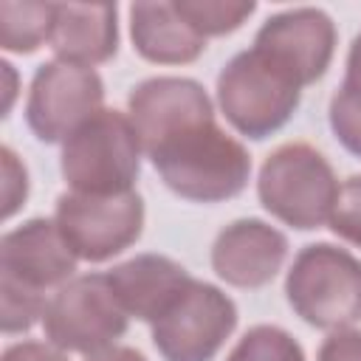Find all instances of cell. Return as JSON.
Returning <instances> with one entry per match:
<instances>
[{
	"mask_svg": "<svg viewBox=\"0 0 361 361\" xmlns=\"http://www.w3.org/2000/svg\"><path fill=\"white\" fill-rule=\"evenodd\" d=\"M130 39L135 54L155 65H189L206 51V39L164 0L130 6Z\"/></svg>",
	"mask_w": 361,
	"mask_h": 361,
	"instance_id": "2e32d148",
	"label": "cell"
},
{
	"mask_svg": "<svg viewBox=\"0 0 361 361\" xmlns=\"http://www.w3.org/2000/svg\"><path fill=\"white\" fill-rule=\"evenodd\" d=\"M327 121L338 144L361 158V73H344V82L330 99Z\"/></svg>",
	"mask_w": 361,
	"mask_h": 361,
	"instance_id": "ffe728a7",
	"label": "cell"
},
{
	"mask_svg": "<svg viewBox=\"0 0 361 361\" xmlns=\"http://www.w3.org/2000/svg\"><path fill=\"white\" fill-rule=\"evenodd\" d=\"M0 155H3V217L8 220L28 197V172L11 147H3Z\"/></svg>",
	"mask_w": 361,
	"mask_h": 361,
	"instance_id": "7402d4cb",
	"label": "cell"
},
{
	"mask_svg": "<svg viewBox=\"0 0 361 361\" xmlns=\"http://www.w3.org/2000/svg\"><path fill=\"white\" fill-rule=\"evenodd\" d=\"M302 85L254 45L234 54L217 73V104L226 121L245 138L262 141L296 113Z\"/></svg>",
	"mask_w": 361,
	"mask_h": 361,
	"instance_id": "277c9868",
	"label": "cell"
},
{
	"mask_svg": "<svg viewBox=\"0 0 361 361\" xmlns=\"http://www.w3.org/2000/svg\"><path fill=\"white\" fill-rule=\"evenodd\" d=\"M56 59L73 65H102L118 51L116 3H54L51 39Z\"/></svg>",
	"mask_w": 361,
	"mask_h": 361,
	"instance_id": "5bb4252c",
	"label": "cell"
},
{
	"mask_svg": "<svg viewBox=\"0 0 361 361\" xmlns=\"http://www.w3.org/2000/svg\"><path fill=\"white\" fill-rule=\"evenodd\" d=\"M285 299L310 327H353L361 319V259L333 243L299 248L285 276Z\"/></svg>",
	"mask_w": 361,
	"mask_h": 361,
	"instance_id": "5b68a950",
	"label": "cell"
},
{
	"mask_svg": "<svg viewBox=\"0 0 361 361\" xmlns=\"http://www.w3.org/2000/svg\"><path fill=\"white\" fill-rule=\"evenodd\" d=\"M141 152L130 116L102 107L62 141L59 172L71 192L124 195L138 180Z\"/></svg>",
	"mask_w": 361,
	"mask_h": 361,
	"instance_id": "7a4b0ae2",
	"label": "cell"
},
{
	"mask_svg": "<svg viewBox=\"0 0 361 361\" xmlns=\"http://www.w3.org/2000/svg\"><path fill=\"white\" fill-rule=\"evenodd\" d=\"M178 14L206 39V37H223L237 31L254 11L257 3L243 0V3H231V0H175Z\"/></svg>",
	"mask_w": 361,
	"mask_h": 361,
	"instance_id": "ac0fdd59",
	"label": "cell"
},
{
	"mask_svg": "<svg viewBox=\"0 0 361 361\" xmlns=\"http://www.w3.org/2000/svg\"><path fill=\"white\" fill-rule=\"evenodd\" d=\"M257 197L279 223L313 231L330 223L338 180L330 161L305 141L276 147L259 166Z\"/></svg>",
	"mask_w": 361,
	"mask_h": 361,
	"instance_id": "3957f363",
	"label": "cell"
},
{
	"mask_svg": "<svg viewBox=\"0 0 361 361\" xmlns=\"http://www.w3.org/2000/svg\"><path fill=\"white\" fill-rule=\"evenodd\" d=\"M127 116L138 133L141 149H149L164 135L203 118H214V104L206 87L189 76H152L127 96Z\"/></svg>",
	"mask_w": 361,
	"mask_h": 361,
	"instance_id": "4fadbf2b",
	"label": "cell"
},
{
	"mask_svg": "<svg viewBox=\"0 0 361 361\" xmlns=\"http://www.w3.org/2000/svg\"><path fill=\"white\" fill-rule=\"evenodd\" d=\"M254 48L285 68L302 87L319 82L336 54V25L330 14L313 6L288 8L271 14L257 37Z\"/></svg>",
	"mask_w": 361,
	"mask_h": 361,
	"instance_id": "30bf717a",
	"label": "cell"
},
{
	"mask_svg": "<svg viewBox=\"0 0 361 361\" xmlns=\"http://www.w3.org/2000/svg\"><path fill=\"white\" fill-rule=\"evenodd\" d=\"M344 73H361V34L353 39L350 54H347V71Z\"/></svg>",
	"mask_w": 361,
	"mask_h": 361,
	"instance_id": "4316f807",
	"label": "cell"
},
{
	"mask_svg": "<svg viewBox=\"0 0 361 361\" xmlns=\"http://www.w3.org/2000/svg\"><path fill=\"white\" fill-rule=\"evenodd\" d=\"M76 254L48 217H31L0 237V282L42 293L76 274Z\"/></svg>",
	"mask_w": 361,
	"mask_h": 361,
	"instance_id": "8fae6325",
	"label": "cell"
},
{
	"mask_svg": "<svg viewBox=\"0 0 361 361\" xmlns=\"http://www.w3.org/2000/svg\"><path fill=\"white\" fill-rule=\"evenodd\" d=\"M113 293L118 296L127 316L152 324L169 302L189 285V271L164 254H138L107 271Z\"/></svg>",
	"mask_w": 361,
	"mask_h": 361,
	"instance_id": "9a60e30c",
	"label": "cell"
},
{
	"mask_svg": "<svg viewBox=\"0 0 361 361\" xmlns=\"http://www.w3.org/2000/svg\"><path fill=\"white\" fill-rule=\"evenodd\" d=\"M0 68H3V76H6V104H3V116H8L11 102H14V68H11V62H0Z\"/></svg>",
	"mask_w": 361,
	"mask_h": 361,
	"instance_id": "484cf974",
	"label": "cell"
},
{
	"mask_svg": "<svg viewBox=\"0 0 361 361\" xmlns=\"http://www.w3.org/2000/svg\"><path fill=\"white\" fill-rule=\"evenodd\" d=\"M0 361H68L62 350L48 341H14L3 350Z\"/></svg>",
	"mask_w": 361,
	"mask_h": 361,
	"instance_id": "cb8c5ba5",
	"label": "cell"
},
{
	"mask_svg": "<svg viewBox=\"0 0 361 361\" xmlns=\"http://www.w3.org/2000/svg\"><path fill=\"white\" fill-rule=\"evenodd\" d=\"M149 327L164 361H212L237 327V305L217 285L192 276Z\"/></svg>",
	"mask_w": 361,
	"mask_h": 361,
	"instance_id": "52a82bcc",
	"label": "cell"
},
{
	"mask_svg": "<svg viewBox=\"0 0 361 361\" xmlns=\"http://www.w3.org/2000/svg\"><path fill=\"white\" fill-rule=\"evenodd\" d=\"M54 3H0V45L11 54H34L51 39Z\"/></svg>",
	"mask_w": 361,
	"mask_h": 361,
	"instance_id": "e0dca14e",
	"label": "cell"
},
{
	"mask_svg": "<svg viewBox=\"0 0 361 361\" xmlns=\"http://www.w3.org/2000/svg\"><path fill=\"white\" fill-rule=\"evenodd\" d=\"M288 257V237L259 217H240L212 243V271L234 288L268 285Z\"/></svg>",
	"mask_w": 361,
	"mask_h": 361,
	"instance_id": "7c38bea8",
	"label": "cell"
},
{
	"mask_svg": "<svg viewBox=\"0 0 361 361\" xmlns=\"http://www.w3.org/2000/svg\"><path fill=\"white\" fill-rule=\"evenodd\" d=\"M316 361H361V330L358 327L333 330L322 341Z\"/></svg>",
	"mask_w": 361,
	"mask_h": 361,
	"instance_id": "603a6c76",
	"label": "cell"
},
{
	"mask_svg": "<svg viewBox=\"0 0 361 361\" xmlns=\"http://www.w3.org/2000/svg\"><path fill=\"white\" fill-rule=\"evenodd\" d=\"M104 82L93 68L48 59L42 62L28 87L25 121L45 144L65 141L82 121L102 110Z\"/></svg>",
	"mask_w": 361,
	"mask_h": 361,
	"instance_id": "9c48e42d",
	"label": "cell"
},
{
	"mask_svg": "<svg viewBox=\"0 0 361 361\" xmlns=\"http://www.w3.org/2000/svg\"><path fill=\"white\" fill-rule=\"evenodd\" d=\"M226 361H305L302 344L276 324H257L243 333Z\"/></svg>",
	"mask_w": 361,
	"mask_h": 361,
	"instance_id": "d6986e66",
	"label": "cell"
},
{
	"mask_svg": "<svg viewBox=\"0 0 361 361\" xmlns=\"http://www.w3.org/2000/svg\"><path fill=\"white\" fill-rule=\"evenodd\" d=\"M327 226L333 228V234L361 248V175H350L338 186V200Z\"/></svg>",
	"mask_w": 361,
	"mask_h": 361,
	"instance_id": "44dd1931",
	"label": "cell"
},
{
	"mask_svg": "<svg viewBox=\"0 0 361 361\" xmlns=\"http://www.w3.org/2000/svg\"><path fill=\"white\" fill-rule=\"evenodd\" d=\"M54 223L76 259L104 262L130 248L144 231L141 195H82L65 192L56 197Z\"/></svg>",
	"mask_w": 361,
	"mask_h": 361,
	"instance_id": "ba28073f",
	"label": "cell"
},
{
	"mask_svg": "<svg viewBox=\"0 0 361 361\" xmlns=\"http://www.w3.org/2000/svg\"><path fill=\"white\" fill-rule=\"evenodd\" d=\"M85 361H147L144 353L133 350V347H124V344H110L99 353H90L85 355Z\"/></svg>",
	"mask_w": 361,
	"mask_h": 361,
	"instance_id": "d4e9b609",
	"label": "cell"
},
{
	"mask_svg": "<svg viewBox=\"0 0 361 361\" xmlns=\"http://www.w3.org/2000/svg\"><path fill=\"white\" fill-rule=\"evenodd\" d=\"M164 186L192 203L237 197L251 178L248 149L214 118L192 121L144 149Z\"/></svg>",
	"mask_w": 361,
	"mask_h": 361,
	"instance_id": "6da1fadb",
	"label": "cell"
},
{
	"mask_svg": "<svg viewBox=\"0 0 361 361\" xmlns=\"http://www.w3.org/2000/svg\"><path fill=\"white\" fill-rule=\"evenodd\" d=\"M127 322L130 316L113 293L107 274H82L48 299L42 330L56 350L90 355L116 344L127 333Z\"/></svg>",
	"mask_w": 361,
	"mask_h": 361,
	"instance_id": "8992f818",
	"label": "cell"
}]
</instances>
